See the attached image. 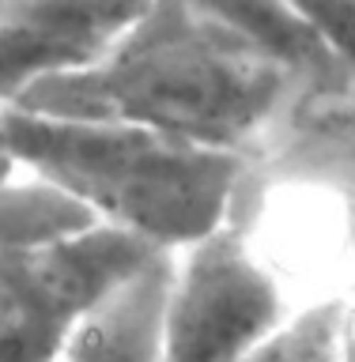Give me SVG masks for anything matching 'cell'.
<instances>
[{
  "label": "cell",
  "mask_w": 355,
  "mask_h": 362,
  "mask_svg": "<svg viewBox=\"0 0 355 362\" xmlns=\"http://www.w3.org/2000/svg\"><path fill=\"white\" fill-rule=\"evenodd\" d=\"M303 87L204 0H147L102 61L11 106L133 121L242 155Z\"/></svg>",
  "instance_id": "cell-1"
},
{
  "label": "cell",
  "mask_w": 355,
  "mask_h": 362,
  "mask_svg": "<svg viewBox=\"0 0 355 362\" xmlns=\"http://www.w3.org/2000/svg\"><path fill=\"white\" fill-rule=\"evenodd\" d=\"M227 223L295 305L355 283V79L303 87L242 151Z\"/></svg>",
  "instance_id": "cell-2"
},
{
  "label": "cell",
  "mask_w": 355,
  "mask_h": 362,
  "mask_svg": "<svg viewBox=\"0 0 355 362\" xmlns=\"http://www.w3.org/2000/svg\"><path fill=\"white\" fill-rule=\"evenodd\" d=\"M23 166L64 185L98 223L163 249H186L223 226L242 155L133 121L64 117L8 106Z\"/></svg>",
  "instance_id": "cell-3"
},
{
  "label": "cell",
  "mask_w": 355,
  "mask_h": 362,
  "mask_svg": "<svg viewBox=\"0 0 355 362\" xmlns=\"http://www.w3.org/2000/svg\"><path fill=\"white\" fill-rule=\"evenodd\" d=\"M291 310V291L223 219L178 249L163 362H246Z\"/></svg>",
  "instance_id": "cell-4"
},
{
  "label": "cell",
  "mask_w": 355,
  "mask_h": 362,
  "mask_svg": "<svg viewBox=\"0 0 355 362\" xmlns=\"http://www.w3.org/2000/svg\"><path fill=\"white\" fill-rule=\"evenodd\" d=\"M159 249L110 223L45 249L0 245V362H57L72 317Z\"/></svg>",
  "instance_id": "cell-5"
},
{
  "label": "cell",
  "mask_w": 355,
  "mask_h": 362,
  "mask_svg": "<svg viewBox=\"0 0 355 362\" xmlns=\"http://www.w3.org/2000/svg\"><path fill=\"white\" fill-rule=\"evenodd\" d=\"M140 8L133 0H0V106L102 61Z\"/></svg>",
  "instance_id": "cell-6"
},
{
  "label": "cell",
  "mask_w": 355,
  "mask_h": 362,
  "mask_svg": "<svg viewBox=\"0 0 355 362\" xmlns=\"http://www.w3.org/2000/svg\"><path fill=\"white\" fill-rule=\"evenodd\" d=\"M178 249H159L72 317L57 362H163Z\"/></svg>",
  "instance_id": "cell-7"
},
{
  "label": "cell",
  "mask_w": 355,
  "mask_h": 362,
  "mask_svg": "<svg viewBox=\"0 0 355 362\" xmlns=\"http://www.w3.org/2000/svg\"><path fill=\"white\" fill-rule=\"evenodd\" d=\"M212 11L238 27L261 53H269L276 64L295 72L306 87L355 79L333 49L317 38V30L295 11L291 0H204Z\"/></svg>",
  "instance_id": "cell-8"
},
{
  "label": "cell",
  "mask_w": 355,
  "mask_h": 362,
  "mask_svg": "<svg viewBox=\"0 0 355 362\" xmlns=\"http://www.w3.org/2000/svg\"><path fill=\"white\" fill-rule=\"evenodd\" d=\"M95 223L98 219L64 185L30 166L0 181V245L4 249H45Z\"/></svg>",
  "instance_id": "cell-9"
},
{
  "label": "cell",
  "mask_w": 355,
  "mask_h": 362,
  "mask_svg": "<svg viewBox=\"0 0 355 362\" xmlns=\"http://www.w3.org/2000/svg\"><path fill=\"white\" fill-rule=\"evenodd\" d=\"M246 362H355V283L299 302Z\"/></svg>",
  "instance_id": "cell-10"
},
{
  "label": "cell",
  "mask_w": 355,
  "mask_h": 362,
  "mask_svg": "<svg viewBox=\"0 0 355 362\" xmlns=\"http://www.w3.org/2000/svg\"><path fill=\"white\" fill-rule=\"evenodd\" d=\"M291 4L355 76V0H291Z\"/></svg>",
  "instance_id": "cell-11"
},
{
  "label": "cell",
  "mask_w": 355,
  "mask_h": 362,
  "mask_svg": "<svg viewBox=\"0 0 355 362\" xmlns=\"http://www.w3.org/2000/svg\"><path fill=\"white\" fill-rule=\"evenodd\" d=\"M16 170H23V158L11 140V124H8V106H0V181H8Z\"/></svg>",
  "instance_id": "cell-12"
},
{
  "label": "cell",
  "mask_w": 355,
  "mask_h": 362,
  "mask_svg": "<svg viewBox=\"0 0 355 362\" xmlns=\"http://www.w3.org/2000/svg\"><path fill=\"white\" fill-rule=\"evenodd\" d=\"M133 4H147V0H133Z\"/></svg>",
  "instance_id": "cell-13"
}]
</instances>
